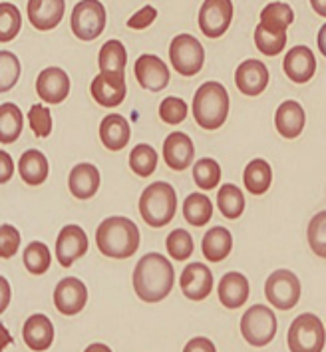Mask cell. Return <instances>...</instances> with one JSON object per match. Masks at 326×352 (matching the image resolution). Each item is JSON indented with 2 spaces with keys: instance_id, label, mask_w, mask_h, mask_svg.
I'll return each instance as SVG.
<instances>
[{
  "instance_id": "obj_31",
  "label": "cell",
  "mask_w": 326,
  "mask_h": 352,
  "mask_svg": "<svg viewBox=\"0 0 326 352\" xmlns=\"http://www.w3.org/2000/svg\"><path fill=\"white\" fill-rule=\"evenodd\" d=\"M183 217L193 227H203L213 217V204L203 193H189L183 201Z\"/></svg>"
},
{
  "instance_id": "obj_46",
  "label": "cell",
  "mask_w": 326,
  "mask_h": 352,
  "mask_svg": "<svg viewBox=\"0 0 326 352\" xmlns=\"http://www.w3.org/2000/svg\"><path fill=\"white\" fill-rule=\"evenodd\" d=\"M183 352H217V349H215L213 340H209L205 336H195L185 344Z\"/></svg>"
},
{
  "instance_id": "obj_4",
  "label": "cell",
  "mask_w": 326,
  "mask_h": 352,
  "mask_svg": "<svg viewBox=\"0 0 326 352\" xmlns=\"http://www.w3.org/2000/svg\"><path fill=\"white\" fill-rule=\"evenodd\" d=\"M140 215L149 227L160 229L175 217L177 209V193L171 184L155 182L144 189L140 195Z\"/></svg>"
},
{
  "instance_id": "obj_6",
  "label": "cell",
  "mask_w": 326,
  "mask_h": 352,
  "mask_svg": "<svg viewBox=\"0 0 326 352\" xmlns=\"http://www.w3.org/2000/svg\"><path fill=\"white\" fill-rule=\"evenodd\" d=\"M106 22H108L106 6L100 0H80L74 6L70 28L76 38L91 42L102 36V32L106 30Z\"/></svg>"
},
{
  "instance_id": "obj_16",
  "label": "cell",
  "mask_w": 326,
  "mask_h": 352,
  "mask_svg": "<svg viewBox=\"0 0 326 352\" xmlns=\"http://www.w3.org/2000/svg\"><path fill=\"white\" fill-rule=\"evenodd\" d=\"M163 160L169 169L185 171L195 160V146L183 131H171L163 142Z\"/></svg>"
},
{
  "instance_id": "obj_35",
  "label": "cell",
  "mask_w": 326,
  "mask_h": 352,
  "mask_svg": "<svg viewBox=\"0 0 326 352\" xmlns=\"http://www.w3.org/2000/svg\"><path fill=\"white\" fill-rule=\"evenodd\" d=\"M129 167L135 175L149 177L157 169V153L149 144H138L129 153Z\"/></svg>"
},
{
  "instance_id": "obj_30",
  "label": "cell",
  "mask_w": 326,
  "mask_h": 352,
  "mask_svg": "<svg viewBox=\"0 0 326 352\" xmlns=\"http://www.w3.org/2000/svg\"><path fill=\"white\" fill-rule=\"evenodd\" d=\"M24 128V116L17 104L4 102L0 106V142L4 146L14 144Z\"/></svg>"
},
{
  "instance_id": "obj_22",
  "label": "cell",
  "mask_w": 326,
  "mask_h": 352,
  "mask_svg": "<svg viewBox=\"0 0 326 352\" xmlns=\"http://www.w3.org/2000/svg\"><path fill=\"white\" fill-rule=\"evenodd\" d=\"M283 70L294 84H307L316 72V58L308 46H294L285 56Z\"/></svg>"
},
{
  "instance_id": "obj_36",
  "label": "cell",
  "mask_w": 326,
  "mask_h": 352,
  "mask_svg": "<svg viewBox=\"0 0 326 352\" xmlns=\"http://www.w3.org/2000/svg\"><path fill=\"white\" fill-rule=\"evenodd\" d=\"M254 44H257L261 54H281L287 46V32H272L259 22V26L254 28Z\"/></svg>"
},
{
  "instance_id": "obj_37",
  "label": "cell",
  "mask_w": 326,
  "mask_h": 352,
  "mask_svg": "<svg viewBox=\"0 0 326 352\" xmlns=\"http://www.w3.org/2000/svg\"><path fill=\"white\" fill-rule=\"evenodd\" d=\"M193 179H195L199 189L211 191L221 182V166L213 157H201L199 162L193 166Z\"/></svg>"
},
{
  "instance_id": "obj_15",
  "label": "cell",
  "mask_w": 326,
  "mask_h": 352,
  "mask_svg": "<svg viewBox=\"0 0 326 352\" xmlns=\"http://www.w3.org/2000/svg\"><path fill=\"white\" fill-rule=\"evenodd\" d=\"M36 94L46 104H62L70 94V76L62 68H44L36 80Z\"/></svg>"
},
{
  "instance_id": "obj_39",
  "label": "cell",
  "mask_w": 326,
  "mask_h": 352,
  "mask_svg": "<svg viewBox=\"0 0 326 352\" xmlns=\"http://www.w3.org/2000/svg\"><path fill=\"white\" fill-rule=\"evenodd\" d=\"M165 247H167V253L171 259H189L193 255V237L185 229H173L165 239Z\"/></svg>"
},
{
  "instance_id": "obj_34",
  "label": "cell",
  "mask_w": 326,
  "mask_h": 352,
  "mask_svg": "<svg viewBox=\"0 0 326 352\" xmlns=\"http://www.w3.org/2000/svg\"><path fill=\"white\" fill-rule=\"evenodd\" d=\"M24 267L30 275H44L48 269H50V263H52V255H50V249L40 241H32L26 245L24 249Z\"/></svg>"
},
{
  "instance_id": "obj_2",
  "label": "cell",
  "mask_w": 326,
  "mask_h": 352,
  "mask_svg": "<svg viewBox=\"0 0 326 352\" xmlns=\"http://www.w3.org/2000/svg\"><path fill=\"white\" fill-rule=\"evenodd\" d=\"M96 243L108 259H129L140 249V229L131 219L113 215L96 229Z\"/></svg>"
},
{
  "instance_id": "obj_24",
  "label": "cell",
  "mask_w": 326,
  "mask_h": 352,
  "mask_svg": "<svg viewBox=\"0 0 326 352\" xmlns=\"http://www.w3.org/2000/svg\"><path fill=\"white\" fill-rule=\"evenodd\" d=\"M68 187L76 199H91L100 189V169L94 164H78L68 175Z\"/></svg>"
},
{
  "instance_id": "obj_49",
  "label": "cell",
  "mask_w": 326,
  "mask_h": 352,
  "mask_svg": "<svg viewBox=\"0 0 326 352\" xmlns=\"http://www.w3.org/2000/svg\"><path fill=\"white\" fill-rule=\"evenodd\" d=\"M316 44H318V50H320V54L326 58V24H323V28L318 30V36H316Z\"/></svg>"
},
{
  "instance_id": "obj_9",
  "label": "cell",
  "mask_w": 326,
  "mask_h": 352,
  "mask_svg": "<svg viewBox=\"0 0 326 352\" xmlns=\"http://www.w3.org/2000/svg\"><path fill=\"white\" fill-rule=\"evenodd\" d=\"M169 60L182 76H195L199 74L205 64V50L195 36L180 34L169 44Z\"/></svg>"
},
{
  "instance_id": "obj_50",
  "label": "cell",
  "mask_w": 326,
  "mask_h": 352,
  "mask_svg": "<svg viewBox=\"0 0 326 352\" xmlns=\"http://www.w3.org/2000/svg\"><path fill=\"white\" fill-rule=\"evenodd\" d=\"M310 6L318 16L326 19V0H310Z\"/></svg>"
},
{
  "instance_id": "obj_26",
  "label": "cell",
  "mask_w": 326,
  "mask_h": 352,
  "mask_svg": "<svg viewBox=\"0 0 326 352\" xmlns=\"http://www.w3.org/2000/svg\"><path fill=\"white\" fill-rule=\"evenodd\" d=\"M233 249V235L229 229L225 227H211L205 235H203V241H201V251H203V257L211 263H221L229 257Z\"/></svg>"
},
{
  "instance_id": "obj_44",
  "label": "cell",
  "mask_w": 326,
  "mask_h": 352,
  "mask_svg": "<svg viewBox=\"0 0 326 352\" xmlns=\"http://www.w3.org/2000/svg\"><path fill=\"white\" fill-rule=\"evenodd\" d=\"M20 247V233L14 225L4 223L0 227V257L2 259H10L17 255Z\"/></svg>"
},
{
  "instance_id": "obj_28",
  "label": "cell",
  "mask_w": 326,
  "mask_h": 352,
  "mask_svg": "<svg viewBox=\"0 0 326 352\" xmlns=\"http://www.w3.org/2000/svg\"><path fill=\"white\" fill-rule=\"evenodd\" d=\"M243 184L251 195H265L272 184V169L267 160L257 157L243 171Z\"/></svg>"
},
{
  "instance_id": "obj_47",
  "label": "cell",
  "mask_w": 326,
  "mask_h": 352,
  "mask_svg": "<svg viewBox=\"0 0 326 352\" xmlns=\"http://www.w3.org/2000/svg\"><path fill=\"white\" fill-rule=\"evenodd\" d=\"M14 171V162L6 151H0V184H6L12 177Z\"/></svg>"
},
{
  "instance_id": "obj_42",
  "label": "cell",
  "mask_w": 326,
  "mask_h": 352,
  "mask_svg": "<svg viewBox=\"0 0 326 352\" xmlns=\"http://www.w3.org/2000/svg\"><path fill=\"white\" fill-rule=\"evenodd\" d=\"M160 118L169 126H177L187 118V104L177 96H169L160 104Z\"/></svg>"
},
{
  "instance_id": "obj_20",
  "label": "cell",
  "mask_w": 326,
  "mask_h": 352,
  "mask_svg": "<svg viewBox=\"0 0 326 352\" xmlns=\"http://www.w3.org/2000/svg\"><path fill=\"white\" fill-rule=\"evenodd\" d=\"M28 20L38 30H52L60 24L66 12V2L64 0H28L26 6Z\"/></svg>"
},
{
  "instance_id": "obj_29",
  "label": "cell",
  "mask_w": 326,
  "mask_h": 352,
  "mask_svg": "<svg viewBox=\"0 0 326 352\" xmlns=\"http://www.w3.org/2000/svg\"><path fill=\"white\" fill-rule=\"evenodd\" d=\"M98 64H100V72H102V74L124 76V78H126V46H124L120 40H108V42L102 46V50H100Z\"/></svg>"
},
{
  "instance_id": "obj_18",
  "label": "cell",
  "mask_w": 326,
  "mask_h": 352,
  "mask_svg": "<svg viewBox=\"0 0 326 352\" xmlns=\"http://www.w3.org/2000/svg\"><path fill=\"white\" fill-rule=\"evenodd\" d=\"M235 84L245 96H259L269 86V70L261 60H245L235 70Z\"/></svg>"
},
{
  "instance_id": "obj_27",
  "label": "cell",
  "mask_w": 326,
  "mask_h": 352,
  "mask_svg": "<svg viewBox=\"0 0 326 352\" xmlns=\"http://www.w3.org/2000/svg\"><path fill=\"white\" fill-rule=\"evenodd\" d=\"M19 171L22 182L26 186H42L48 177V171H50L48 157L38 149H26L20 155Z\"/></svg>"
},
{
  "instance_id": "obj_3",
  "label": "cell",
  "mask_w": 326,
  "mask_h": 352,
  "mask_svg": "<svg viewBox=\"0 0 326 352\" xmlns=\"http://www.w3.org/2000/svg\"><path fill=\"white\" fill-rule=\"evenodd\" d=\"M193 116L203 130H219L229 116V92L225 86L219 82L201 84L193 98Z\"/></svg>"
},
{
  "instance_id": "obj_48",
  "label": "cell",
  "mask_w": 326,
  "mask_h": 352,
  "mask_svg": "<svg viewBox=\"0 0 326 352\" xmlns=\"http://www.w3.org/2000/svg\"><path fill=\"white\" fill-rule=\"evenodd\" d=\"M0 285H2V305H0V311H4L8 307V298H10V287H8V280L2 277L0 278Z\"/></svg>"
},
{
  "instance_id": "obj_21",
  "label": "cell",
  "mask_w": 326,
  "mask_h": 352,
  "mask_svg": "<svg viewBox=\"0 0 326 352\" xmlns=\"http://www.w3.org/2000/svg\"><path fill=\"white\" fill-rule=\"evenodd\" d=\"M217 295L223 307L235 311V309L243 307L249 300V295H251L249 278L245 277L243 273H237V271L223 275L221 280H219Z\"/></svg>"
},
{
  "instance_id": "obj_8",
  "label": "cell",
  "mask_w": 326,
  "mask_h": 352,
  "mask_svg": "<svg viewBox=\"0 0 326 352\" xmlns=\"http://www.w3.org/2000/svg\"><path fill=\"white\" fill-rule=\"evenodd\" d=\"M265 297L279 311H290L301 300V280L289 269H279L267 277Z\"/></svg>"
},
{
  "instance_id": "obj_1",
  "label": "cell",
  "mask_w": 326,
  "mask_h": 352,
  "mask_svg": "<svg viewBox=\"0 0 326 352\" xmlns=\"http://www.w3.org/2000/svg\"><path fill=\"white\" fill-rule=\"evenodd\" d=\"M175 283L173 265L162 253H147L133 269V291L144 302H160Z\"/></svg>"
},
{
  "instance_id": "obj_7",
  "label": "cell",
  "mask_w": 326,
  "mask_h": 352,
  "mask_svg": "<svg viewBox=\"0 0 326 352\" xmlns=\"http://www.w3.org/2000/svg\"><path fill=\"white\" fill-rule=\"evenodd\" d=\"M276 316L272 313V309L265 305H254L245 311V315L241 318V334L243 338L251 344V346H267L271 344L274 334H276Z\"/></svg>"
},
{
  "instance_id": "obj_5",
  "label": "cell",
  "mask_w": 326,
  "mask_h": 352,
  "mask_svg": "<svg viewBox=\"0 0 326 352\" xmlns=\"http://www.w3.org/2000/svg\"><path fill=\"white\" fill-rule=\"evenodd\" d=\"M290 352H323L326 342L325 322L312 313L298 315L289 329Z\"/></svg>"
},
{
  "instance_id": "obj_23",
  "label": "cell",
  "mask_w": 326,
  "mask_h": 352,
  "mask_svg": "<svg viewBox=\"0 0 326 352\" xmlns=\"http://www.w3.org/2000/svg\"><path fill=\"white\" fill-rule=\"evenodd\" d=\"M305 124H307V116H305V110L298 102L287 100L276 108L274 128L283 138H287V140L298 138L305 130Z\"/></svg>"
},
{
  "instance_id": "obj_45",
  "label": "cell",
  "mask_w": 326,
  "mask_h": 352,
  "mask_svg": "<svg viewBox=\"0 0 326 352\" xmlns=\"http://www.w3.org/2000/svg\"><path fill=\"white\" fill-rule=\"evenodd\" d=\"M155 19H157V8L147 4V6H144L142 10H138L131 19L127 20V26L133 28V30H144L147 26H151Z\"/></svg>"
},
{
  "instance_id": "obj_17",
  "label": "cell",
  "mask_w": 326,
  "mask_h": 352,
  "mask_svg": "<svg viewBox=\"0 0 326 352\" xmlns=\"http://www.w3.org/2000/svg\"><path fill=\"white\" fill-rule=\"evenodd\" d=\"M90 92L91 98L100 106H104V108H116L126 98V78L124 76H111L100 72V74L91 80Z\"/></svg>"
},
{
  "instance_id": "obj_40",
  "label": "cell",
  "mask_w": 326,
  "mask_h": 352,
  "mask_svg": "<svg viewBox=\"0 0 326 352\" xmlns=\"http://www.w3.org/2000/svg\"><path fill=\"white\" fill-rule=\"evenodd\" d=\"M308 245L312 249V253L320 259H326V211H318L307 229Z\"/></svg>"
},
{
  "instance_id": "obj_41",
  "label": "cell",
  "mask_w": 326,
  "mask_h": 352,
  "mask_svg": "<svg viewBox=\"0 0 326 352\" xmlns=\"http://www.w3.org/2000/svg\"><path fill=\"white\" fill-rule=\"evenodd\" d=\"M20 78V60L8 50H0V90L8 92Z\"/></svg>"
},
{
  "instance_id": "obj_14",
  "label": "cell",
  "mask_w": 326,
  "mask_h": 352,
  "mask_svg": "<svg viewBox=\"0 0 326 352\" xmlns=\"http://www.w3.org/2000/svg\"><path fill=\"white\" fill-rule=\"evenodd\" d=\"M213 283L211 269L203 263H189L180 278L183 295L189 300H205L213 291Z\"/></svg>"
},
{
  "instance_id": "obj_19",
  "label": "cell",
  "mask_w": 326,
  "mask_h": 352,
  "mask_svg": "<svg viewBox=\"0 0 326 352\" xmlns=\"http://www.w3.org/2000/svg\"><path fill=\"white\" fill-rule=\"evenodd\" d=\"M22 338L24 344L34 352L48 351L54 342V324L46 315L28 316L22 327Z\"/></svg>"
},
{
  "instance_id": "obj_11",
  "label": "cell",
  "mask_w": 326,
  "mask_h": 352,
  "mask_svg": "<svg viewBox=\"0 0 326 352\" xmlns=\"http://www.w3.org/2000/svg\"><path fill=\"white\" fill-rule=\"evenodd\" d=\"M88 253V235L80 225H66L60 229L56 239V259L62 267H72Z\"/></svg>"
},
{
  "instance_id": "obj_38",
  "label": "cell",
  "mask_w": 326,
  "mask_h": 352,
  "mask_svg": "<svg viewBox=\"0 0 326 352\" xmlns=\"http://www.w3.org/2000/svg\"><path fill=\"white\" fill-rule=\"evenodd\" d=\"M22 14L14 4L0 2V42H10L19 36Z\"/></svg>"
},
{
  "instance_id": "obj_10",
  "label": "cell",
  "mask_w": 326,
  "mask_h": 352,
  "mask_svg": "<svg viewBox=\"0 0 326 352\" xmlns=\"http://www.w3.org/2000/svg\"><path fill=\"white\" fill-rule=\"evenodd\" d=\"M233 12L231 0H205L199 8V28L203 36H223L231 26Z\"/></svg>"
},
{
  "instance_id": "obj_25",
  "label": "cell",
  "mask_w": 326,
  "mask_h": 352,
  "mask_svg": "<svg viewBox=\"0 0 326 352\" xmlns=\"http://www.w3.org/2000/svg\"><path fill=\"white\" fill-rule=\"evenodd\" d=\"M131 130H129V122L120 113H109L102 120L100 124V140L104 144V148L109 151H120L129 144Z\"/></svg>"
},
{
  "instance_id": "obj_43",
  "label": "cell",
  "mask_w": 326,
  "mask_h": 352,
  "mask_svg": "<svg viewBox=\"0 0 326 352\" xmlns=\"http://www.w3.org/2000/svg\"><path fill=\"white\" fill-rule=\"evenodd\" d=\"M28 124L36 138H48L52 131V113L46 106L34 104L28 111Z\"/></svg>"
},
{
  "instance_id": "obj_13",
  "label": "cell",
  "mask_w": 326,
  "mask_h": 352,
  "mask_svg": "<svg viewBox=\"0 0 326 352\" xmlns=\"http://www.w3.org/2000/svg\"><path fill=\"white\" fill-rule=\"evenodd\" d=\"M135 80L138 84L149 92H162L169 84V68L160 56L142 54L135 60Z\"/></svg>"
},
{
  "instance_id": "obj_33",
  "label": "cell",
  "mask_w": 326,
  "mask_h": 352,
  "mask_svg": "<svg viewBox=\"0 0 326 352\" xmlns=\"http://www.w3.org/2000/svg\"><path fill=\"white\" fill-rule=\"evenodd\" d=\"M219 211L227 219H239L245 211V195L235 184H225L217 191Z\"/></svg>"
},
{
  "instance_id": "obj_12",
  "label": "cell",
  "mask_w": 326,
  "mask_h": 352,
  "mask_svg": "<svg viewBox=\"0 0 326 352\" xmlns=\"http://www.w3.org/2000/svg\"><path fill=\"white\" fill-rule=\"evenodd\" d=\"M88 302V289L84 280L76 277L62 278L54 289V305L58 313L74 316L84 311Z\"/></svg>"
},
{
  "instance_id": "obj_32",
  "label": "cell",
  "mask_w": 326,
  "mask_h": 352,
  "mask_svg": "<svg viewBox=\"0 0 326 352\" xmlns=\"http://www.w3.org/2000/svg\"><path fill=\"white\" fill-rule=\"evenodd\" d=\"M294 20V12L285 2H271L261 10V24L272 32H287Z\"/></svg>"
},
{
  "instance_id": "obj_51",
  "label": "cell",
  "mask_w": 326,
  "mask_h": 352,
  "mask_svg": "<svg viewBox=\"0 0 326 352\" xmlns=\"http://www.w3.org/2000/svg\"><path fill=\"white\" fill-rule=\"evenodd\" d=\"M84 352H111V349H109L108 344H104V342H94Z\"/></svg>"
}]
</instances>
